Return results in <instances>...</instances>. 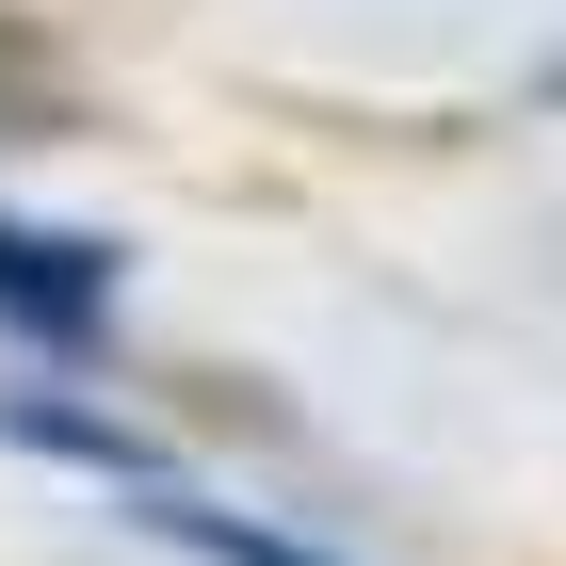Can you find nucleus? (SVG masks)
Here are the masks:
<instances>
[{
  "label": "nucleus",
  "instance_id": "f03ea898",
  "mask_svg": "<svg viewBox=\"0 0 566 566\" xmlns=\"http://www.w3.org/2000/svg\"><path fill=\"white\" fill-rule=\"evenodd\" d=\"M163 534H195L211 566H307L292 534H260V518H211V502H163Z\"/></svg>",
  "mask_w": 566,
  "mask_h": 566
},
{
  "label": "nucleus",
  "instance_id": "f257e3e1",
  "mask_svg": "<svg viewBox=\"0 0 566 566\" xmlns=\"http://www.w3.org/2000/svg\"><path fill=\"white\" fill-rule=\"evenodd\" d=\"M0 324H17L33 356H97V324H114V243L0 211Z\"/></svg>",
  "mask_w": 566,
  "mask_h": 566
}]
</instances>
